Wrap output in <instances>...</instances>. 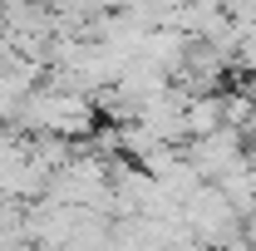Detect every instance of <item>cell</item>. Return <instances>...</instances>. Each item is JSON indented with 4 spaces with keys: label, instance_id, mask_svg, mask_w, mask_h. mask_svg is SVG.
<instances>
[{
    "label": "cell",
    "instance_id": "7a4b0ae2",
    "mask_svg": "<svg viewBox=\"0 0 256 251\" xmlns=\"http://www.w3.org/2000/svg\"><path fill=\"white\" fill-rule=\"evenodd\" d=\"M232 64H242L246 74H256V20L236 30V50H232Z\"/></svg>",
    "mask_w": 256,
    "mask_h": 251
},
{
    "label": "cell",
    "instance_id": "6da1fadb",
    "mask_svg": "<svg viewBox=\"0 0 256 251\" xmlns=\"http://www.w3.org/2000/svg\"><path fill=\"white\" fill-rule=\"evenodd\" d=\"M182 148H188L182 158L192 162V172H197L202 182H217L226 168H236V162L246 158V133L222 124V128H212V133H202V138H188Z\"/></svg>",
    "mask_w": 256,
    "mask_h": 251
}]
</instances>
